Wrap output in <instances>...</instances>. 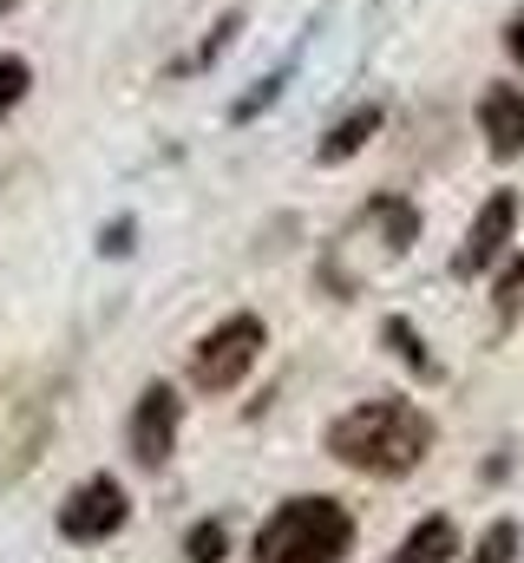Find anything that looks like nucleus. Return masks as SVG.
I'll return each mask as SVG.
<instances>
[{
  "label": "nucleus",
  "mask_w": 524,
  "mask_h": 563,
  "mask_svg": "<svg viewBox=\"0 0 524 563\" xmlns=\"http://www.w3.org/2000/svg\"><path fill=\"white\" fill-rule=\"evenodd\" d=\"M26 79H33V73H26V59H13V53H7V59H0V112H13V106L26 99Z\"/></svg>",
  "instance_id": "nucleus-15"
},
{
  "label": "nucleus",
  "mask_w": 524,
  "mask_h": 563,
  "mask_svg": "<svg viewBox=\"0 0 524 563\" xmlns=\"http://www.w3.org/2000/svg\"><path fill=\"white\" fill-rule=\"evenodd\" d=\"M512 558H518V525H512V518H499V525L479 538L472 563H512Z\"/></svg>",
  "instance_id": "nucleus-13"
},
{
  "label": "nucleus",
  "mask_w": 524,
  "mask_h": 563,
  "mask_svg": "<svg viewBox=\"0 0 524 563\" xmlns=\"http://www.w3.org/2000/svg\"><path fill=\"white\" fill-rule=\"evenodd\" d=\"M505 53H512V59L524 66V7L512 13V20H505Z\"/></svg>",
  "instance_id": "nucleus-16"
},
{
  "label": "nucleus",
  "mask_w": 524,
  "mask_h": 563,
  "mask_svg": "<svg viewBox=\"0 0 524 563\" xmlns=\"http://www.w3.org/2000/svg\"><path fill=\"white\" fill-rule=\"evenodd\" d=\"M452 558H459V531H452V518H426V525H413L406 544L393 551V563H452Z\"/></svg>",
  "instance_id": "nucleus-8"
},
{
  "label": "nucleus",
  "mask_w": 524,
  "mask_h": 563,
  "mask_svg": "<svg viewBox=\"0 0 524 563\" xmlns=\"http://www.w3.org/2000/svg\"><path fill=\"white\" fill-rule=\"evenodd\" d=\"M177 420H184L177 394L171 387H144L138 394V413H131V459L138 465H164L171 445H177Z\"/></svg>",
  "instance_id": "nucleus-6"
},
{
  "label": "nucleus",
  "mask_w": 524,
  "mask_h": 563,
  "mask_svg": "<svg viewBox=\"0 0 524 563\" xmlns=\"http://www.w3.org/2000/svg\"><path fill=\"white\" fill-rule=\"evenodd\" d=\"M381 334H387V341H393V354H400V361H406V367H413L419 380H433V354H426V341L413 334V321H400V314H393V321L381 328Z\"/></svg>",
  "instance_id": "nucleus-10"
},
{
  "label": "nucleus",
  "mask_w": 524,
  "mask_h": 563,
  "mask_svg": "<svg viewBox=\"0 0 524 563\" xmlns=\"http://www.w3.org/2000/svg\"><path fill=\"white\" fill-rule=\"evenodd\" d=\"M479 132L492 157H524V86H485L479 92Z\"/></svg>",
  "instance_id": "nucleus-7"
},
{
  "label": "nucleus",
  "mask_w": 524,
  "mask_h": 563,
  "mask_svg": "<svg viewBox=\"0 0 524 563\" xmlns=\"http://www.w3.org/2000/svg\"><path fill=\"white\" fill-rule=\"evenodd\" d=\"M374 132H381V106H361V112H348V119L321 139V151H315V157H321V164H348V157L374 139Z\"/></svg>",
  "instance_id": "nucleus-9"
},
{
  "label": "nucleus",
  "mask_w": 524,
  "mask_h": 563,
  "mask_svg": "<svg viewBox=\"0 0 524 563\" xmlns=\"http://www.w3.org/2000/svg\"><path fill=\"white\" fill-rule=\"evenodd\" d=\"M492 301H499V328H512L524 314V256H512L505 269H499V288H492Z\"/></svg>",
  "instance_id": "nucleus-11"
},
{
  "label": "nucleus",
  "mask_w": 524,
  "mask_h": 563,
  "mask_svg": "<svg viewBox=\"0 0 524 563\" xmlns=\"http://www.w3.org/2000/svg\"><path fill=\"white\" fill-rule=\"evenodd\" d=\"M328 452L348 472L368 478H406L426 452H433V420L413 400H361L354 413L328 426Z\"/></svg>",
  "instance_id": "nucleus-1"
},
{
  "label": "nucleus",
  "mask_w": 524,
  "mask_h": 563,
  "mask_svg": "<svg viewBox=\"0 0 524 563\" xmlns=\"http://www.w3.org/2000/svg\"><path fill=\"white\" fill-rule=\"evenodd\" d=\"M125 525V485L119 478H86L66 505H59V531L73 544H106Z\"/></svg>",
  "instance_id": "nucleus-5"
},
{
  "label": "nucleus",
  "mask_w": 524,
  "mask_h": 563,
  "mask_svg": "<svg viewBox=\"0 0 524 563\" xmlns=\"http://www.w3.org/2000/svg\"><path fill=\"white\" fill-rule=\"evenodd\" d=\"M184 551H190V563H223V551H230V531H223V525H197V531L184 538Z\"/></svg>",
  "instance_id": "nucleus-14"
},
{
  "label": "nucleus",
  "mask_w": 524,
  "mask_h": 563,
  "mask_svg": "<svg viewBox=\"0 0 524 563\" xmlns=\"http://www.w3.org/2000/svg\"><path fill=\"white\" fill-rule=\"evenodd\" d=\"M374 217L387 223V250H406V243L419 236V217H413V210H406L400 197H381V203H374Z\"/></svg>",
  "instance_id": "nucleus-12"
},
{
  "label": "nucleus",
  "mask_w": 524,
  "mask_h": 563,
  "mask_svg": "<svg viewBox=\"0 0 524 563\" xmlns=\"http://www.w3.org/2000/svg\"><path fill=\"white\" fill-rule=\"evenodd\" d=\"M354 551V518L335 498H288L256 531V563H341Z\"/></svg>",
  "instance_id": "nucleus-2"
},
{
  "label": "nucleus",
  "mask_w": 524,
  "mask_h": 563,
  "mask_svg": "<svg viewBox=\"0 0 524 563\" xmlns=\"http://www.w3.org/2000/svg\"><path fill=\"white\" fill-rule=\"evenodd\" d=\"M512 230H518V190H492V197L479 203V217H472L459 256H452V276H485V269L512 250Z\"/></svg>",
  "instance_id": "nucleus-4"
},
{
  "label": "nucleus",
  "mask_w": 524,
  "mask_h": 563,
  "mask_svg": "<svg viewBox=\"0 0 524 563\" xmlns=\"http://www.w3.org/2000/svg\"><path fill=\"white\" fill-rule=\"evenodd\" d=\"M262 347H269V328H262L256 314H230L223 328H210V334L197 341L190 380H197L204 394H230V387L262 361Z\"/></svg>",
  "instance_id": "nucleus-3"
}]
</instances>
